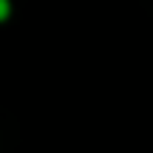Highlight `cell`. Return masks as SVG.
Returning <instances> with one entry per match:
<instances>
[{"instance_id": "obj_1", "label": "cell", "mask_w": 153, "mask_h": 153, "mask_svg": "<svg viewBox=\"0 0 153 153\" xmlns=\"http://www.w3.org/2000/svg\"><path fill=\"white\" fill-rule=\"evenodd\" d=\"M6 17H9V3L0 0V20H6Z\"/></svg>"}]
</instances>
